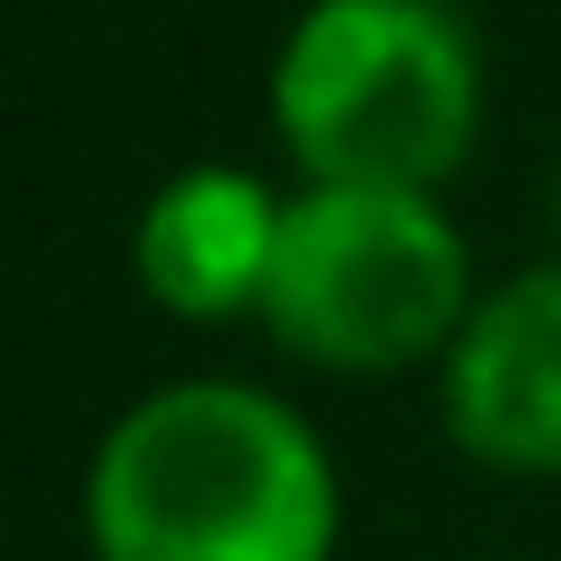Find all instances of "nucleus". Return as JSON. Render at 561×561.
Returning a JSON list of instances; mask_svg holds the SVG:
<instances>
[{
  "mask_svg": "<svg viewBox=\"0 0 561 561\" xmlns=\"http://www.w3.org/2000/svg\"><path fill=\"white\" fill-rule=\"evenodd\" d=\"M79 535L88 561H342L351 491L280 386L167 377L96 430Z\"/></svg>",
  "mask_w": 561,
  "mask_h": 561,
  "instance_id": "obj_1",
  "label": "nucleus"
},
{
  "mask_svg": "<svg viewBox=\"0 0 561 561\" xmlns=\"http://www.w3.org/2000/svg\"><path fill=\"white\" fill-rule=\"evenodd\" d=\"M263 114L298 184L447 193L482 140L491 61L456 0H307L272 44Z\"/></svg>",
  "mask_w": 561,
  "mask_h": 561,
  "instance_id": "obj_2",
  "label": "nucleus"
},
{
  "mask_svg": "<svg viewBox=\"0 0 561 561\" xmlns=\"http://www.w3.org/2000/svg\"><path fill=\"white\" fill-rule=\"evenodd\" d=\"M473 237L438 193L386 184H289L263 333L324 377H412L438 368L473 316Z\"/></svg>",
  "mask_w": 561,
  "mask_h": 561,
  "instance_id": "obj_3",
  "label": "nucleus"
},
{
  "mask_svg": "<svg viewBox=\"0 0 561 561\" xmlns=\"http://www.w3.org/2000/svg\"><path fill=\"white\" fill-rule=\"evenodd\" d=\"M430 377L465 465L508 482H561V254L482 280Z\"/></svg>",
  "mask_w": 561,
  "mask_h": 561,
  "instance_id": "obj_4",
  "label": "nucleus"
},
{
  "mask_svg": "<svg viewBox=\"0 0 561 561\" xmlns=\"http://www.w3.org/2000/svg\"><path fill=\"white\" fill-rule=\"evenodd\" d=\"M280 219L289 193L263 167L237 158L175 167L131 219V280L175 324H263Z\"/></svg>",
  "mask_w": 561,
  "mask_h": 561,
  "instance_id": "obj_5",
  "label": "nucleus"
},
{
  "mask_svg": "<svg viewBox=\"0 0 561 561\" xmlns=\"http://www.w3.org/2000/svg\"><path fill=\"white\" fill-rule=\"evenodd\" d=\"M543 210H552V254H561V158H552V184H543Z\"/></svg>",
  "mask_w": 561,
  "mask_h": 561,
  "instance_id": "obj_6",
  "label": "nucleus"
}]
</instances>
